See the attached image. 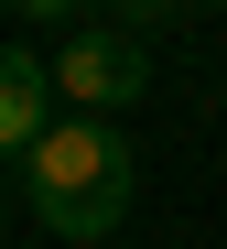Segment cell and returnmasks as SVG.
Returning a JSON list of instances; mask_svg holds the SVG:
<instances>
[{"label": "cell", "mask_w": 227, "mask_h": 249, "mask_svg": "<svg viewBox=\"0 0 227 249\" xmlns=\"http://www.w3.org/2000/svg\"><path fill=\"white\" fill-rule=\"evenodd\" d=\"M22 195H33V217L54 228L65 249L108 238V228L130 217V141H119V119H87V108H65L54 130L33 141V162H22Z\"/></svg>", "instance_id": "obj_1"}, {"label": "cell", "mask_w": 227, "mask_h": 249, "mask_svg": "<svg viewBox=\"0 0 227 249\" xmlns=\"http://www.w3.org/2000/svg\"><path fill=\"white\" fill-rule=\"evenodd\" d=\"M152 87V54H141V33H119V22H76L65 44H54V98L87 108V119H108Z\"/></svg>", "instance_id": "obj_2"}, {"label": "cell", "mask_w": 227, "mask_h": 249, "mask_svg": "<svg viewBox=\"0 0 227 249\" xmlns=\"http://www.w3.org/2000/svg\"><path fill=\"white\" fill-rule=\"evenodd\" d=\"M54 54L33 44H0V162H33V141L54 130Z\"/></svg>", "instance_id": "obj_3"}, {"label": "cell", "mask_w": 227, "mask_h": 249, "mask_svg": "<svg viewBox=\"0 0 227 249\" xmlns=\"http://www.w3.org/2000/svg\"><path fill=\"white\" fill-rule=\"evenodd\" d=\"M108 11H119V22H184L195 0H108Z\"/></svg>", "instance_id": "obj_4"}, {"label": "cell", "mask_w": 227, "mask_h": 249, "mask_svg": "<svg viewBox=\"0 0 227 249\" xmlns=\"http://www.w3.org/2000/svg\"><path fill=\"white\" fill-rule=\"evenodd\" d=\"M11 11H22V22H76L87 0H11Z\"/></svg>", "instance_id": "obj_5"}, {"label": "cell", "mask_w": 227, "mask_h": 249, "mask_svg": "<svg viewBox=\"0 0 227 249\" xmlns=\"http://www.w3.org/2000/svg\"><path fill=\"white\" fill-rule=\"evenodd\" d=\"M0 11H11V0H0Z\"/></svg>", "instance_id": "obj_6"}]
</instances>
